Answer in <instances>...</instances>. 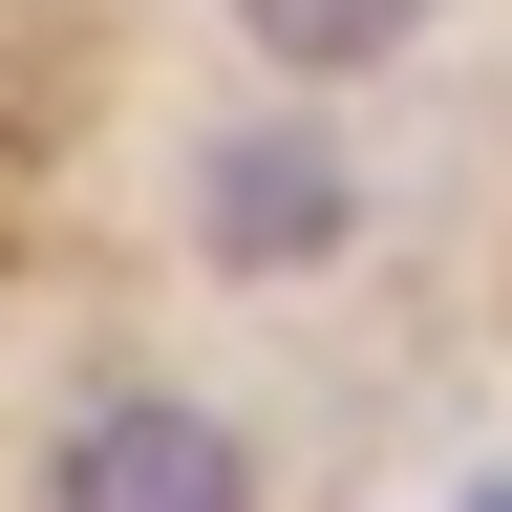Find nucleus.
I'll list each match as a JSON object with an SVG mask.
<instances>
[{"mask_svg": "<svg viewBox=\"0 0 512 512\" xmlns=\"http://www.w3.org/2000/svg\"><path fill=\"white\" fill-rule=\"evenodd\" d=\"M342 235H363V171L320 107H235L192 150V256L214 278H342Z\"/></svg>", "mask_w": 512, "mask_h": 512, "instance_id": "obj_1", "label": "nucleus"}, {"mask_svg": "<svg viewBox=\"0 0 512 512\" xmlns=\"http://www.w3.org/2000/svg\"><path fill=\"white\" fill-rule=\"evenodd\" d=\"M43 512H256V427L192 384H86L43 448Z\"/></svg>", "mask_w": 512, "mask_h": 512, "instance_id": "obj_2", "label": "nucleus"}, {"mask_svg": "<svg viewBox=\"0 0 512 512\" xmlns=\"http://www.w3.org/2000/svg\"><path fill=\"white\" fill-rule=\"evenodd\" d=\"M448 0H235V43L278 64V86H363V64H406Z\"/></svg>", "mask_w": 512, "mask_h": 512, "instance_id": "obj_3", "label": "nucleus"}]
</instances>
